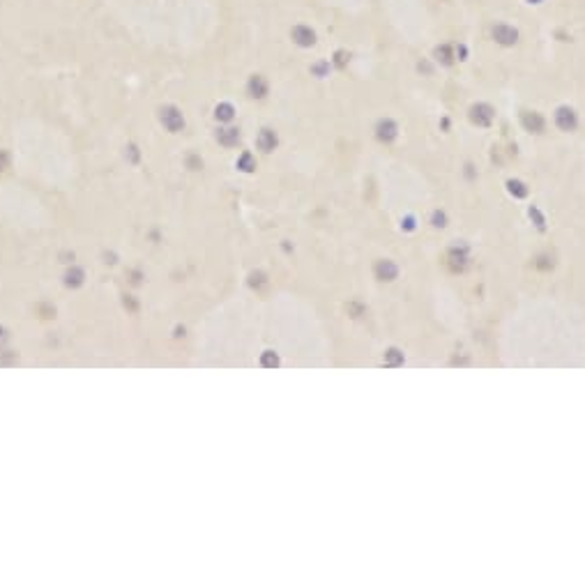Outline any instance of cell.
Listing matches in <instances>:
<instances>
[{
  "mask_svg": "<svg viewBox=\"0 0 585 587\" xmlns=\"http://www.w3.org/2000/svg\"><path fill=\"white\" fill-rule=\"evenodd\" d=\"M159 120H162V125L166 127L168 131H173V134L184 129V118L175 106H164L162 113H159Z\"/></svg>",
  "mask_w": 585,
  "mask_h": 587,
  "instance_id": "obj_1",
  "label": "cell"
},
{
  "mask_svg": "<svg viewBox=\"0 0 585 587\" xmlns=\"http://www.w3.org/2000/svg\"><path fill=\"white\" fill-rule=\"evenodd\" d=\"M493 39L502 46H514L518 42V30L507 26V23H498V26H493Z\"/></svg>",
  "mask_w": 585,
  "mask_h": 587,
  "instance_id": "obj_2",
  "label": "cell"
},
{
  "mask_svg": "<svg viewBox=\"0 0 585 587\" xmlns=\"http://www.w3.org/2000/svg\"><path fill=\"white\" fill-rule=\"evenodd\" d=\"M576 122H578V120H576V113L569 106H560V109L555 111V125L562 131H571L576 127Z\"/></svg>",
  "mask_w": 585,
  "mask_h": 587,
  "instance_id": "obj_3",
  "label": "cell"
},
{
  "mask_svg": "<svg viewBox=\"0 0 585 587\" xmlns=\"http://www.w3.org/2000/svg\"><path fill=\"white\" fill-rule=\"evenodd\" d=\"M290 37L298 46H314L316 44V32L309 26H295L290 30Z\"/></svg>",
  "mask_w": 585,
  "mask_h": 587,
  "instance_id": "obj_4",
  "label": "cell"
},
{
  "mask_svg": "<svg viewBox=\"0 0 585 587\" xmlns=\"http://www.w3.org/2000/svg\"><path fill=\"white\" fill-rule=\"evenodd\" d=\"M470 118L475 125L479 127H489L493 122V109L491 106H486V104H477L470 109Z\"/></svg>",
  "mask_w": 585,
  "mask_h": 587,
  "instance_id": "obj_5",
  "label": "cell"
},
{
  "mask_svg": "<svg viewBox=\"0 0 585 587\" xmlns=\"http://www.w3.org/2000/svg\"><path fill=\"white\" fill-rule=\"evenodd\" d=\"M521 120H523V127H525L528 131H534V134L544 131V127H546L542 113H537V111H525V113L521 115Z\"/></svg>",
  "mask_w": 585,
  "mask_h": 587,
  "instance_id": "obj_6",
  "label": "cell"
},
{
  "mask_svg": "<svg viewBox=\"0 0 585 587\" xmlns=\"http://www.w3.org/2000/svg\"><path fill=\"white\" fill-rule=\"evenodd\" d=\"M376 134H378V138H380V140L389 143V140L397 138V125H394L392 120H387V118H385V120H380V122H378Z\"/></svg>",
  "mask_w": 585,
  "mask_h": 587,
  "instance_id": "obj_7",
  "label": "cell"
},
{
  "mask_svg": "<svg viewBox=\"0 0 585 587\" xmlns=\"http://www.w3.org/2000/svg\"><path fill=\"white\" fill-rule=\"evenodd\" d=\"M256 143H258V148H261L263 152H272L274 148H277V134H274L272 129H263L261 134H258Z\"/></svg>",
  "mask_w": 585,
  "mask_h": 587,
  "instance_id": "obj_8",
  "label": "cell"
},
{
  "mask_svg": "<svg viewBox=\"0 0 585 587\" xmlns=\"http://www.w3.org/2000/svg\"><path fill=\"white\" fill-rule=\"evenodd\" d=\"M247 90H249L251 97L263 99V97L267 94V83H265V78H263V76H251V78H249V85H247Z\"/></svg>",
  "mask_w": 585,
  "mask_h": 587,
  "instance_id": "obj_9",
  "label": "cell"
},
{
  "mask_svg": "<svg viewBox=\"0 0 585 587\" xmlns=\"http://www.w3.org/2000/svg\"><path fill=\"white\" fill-rule=\"evenodd\" d=\"M217 140H219L221 145L230 148V145H235L237 140H240V131L233 129V127H226V129H219L217 131Z\"/></svg>",
  "mask_w": 585,
  "mask_h": 587,
  "instance_id": "obj_10",
  "label": "cell"
},
{
  "mask_svg": "<svg viewBox=\"0 0 585 587\" xmlns=\"http://www.w3.org/2000/svg\"><path fill=\"white\" fill-rule=\"evenodd\" d=\"M376 272H378V276H380L382 281H392L394 276H397V265L394 263H389V260H380L376 265Z\"/></svg>",
  "mask_w": 585,
  "mask_h": 587,
  "instance_id": "obj_11",
  "label": "cell"
},
{
  "mask_svg": "<svg viewBox=\"0 0 585 587\" xmlns=\"http://www.w3.org/2000/svg\"><path fill=\"white\" fill-rule=\"evenodd\" d=\"M435 56H438V60L443 65H452V60H454V56H452V46L450 44H443V46L435 48Z\"/></svg>",
  "mask_w": 585,
  "mask_h": 587,
  "instance_id": "obj_12",
  "label": "cell"
},
{
  "mask_svg": "<svg viewBox=\"0 0 585 587\" xmlns=\"http://www.w3.org/2000/svg\"><path fill=\"white\" fill-rule=\"evenodd\" d=\"M233 106L230 104H219L217 109H214V115H217V120H221V122H228L230 118H233Z\"/></svg>",
  "mask_w": 585,
  "mask_h": 587,
  "instance_id": "obj_13",
  "label": "cell"
},
{
  "mask_svg": "<svg viewBox=\"0 0 585 587\" xmlns=\"http://www.w3.org/2000/svg\"><path fill=\"white\" fill-rule=\"evenodd\" d=\"M237 168H242V171L249 173V171H254V168H256V161H254V157H251L249 152H245V155L237 159Z\"/></svg>",
  "mask_w": 585,
  "mask_h": 587,
  "instance_id": "obj_14",
  "label": "cell"
},
{
  "mask_svg": "<svg viewBox=\"0 0 585 587\" xmlns=\"http://www.w3.org/2000/svg\"><path fill=\"white\" fill-rule=\"evenodd\" d=\"M81 281H83V272H81V270H72L67 274V286L76 288V286H81Z\"/></svg>",
  "mask_w": 585,
  "mask_h": 587,
  "instance_id": "obj_15",
  "label": "cell"
},
{
  "mask_svg": "<svg viewBox=\"0 0 585 587\" xmlns=\"http://www.w3.org/2000/svg\"><path fill=\"white\" fill-rule=\"evenodd\" d=\"M509 191H512V193H516V196H521V198L525 196V193H528V191H525V189H523V184H521V182H509Z\"/></svg>",
  "mask_w": 585,
  "mask_h": 587,
  "instance_id": "obj_16",
  "label": "cell"
},
{
  "mask_svg": "<svg viewBox=\"0 0 585 587\" xmlns=\"http://www.w3.org/2000/svg\"><path fill=\"white\" fill-rule=\"evenodd\" d=\"M334 63H336V67H346V63H348V53L346 51H339L334 56Z\"/></svg>",
  "mask_w": 585,
  "mask_h": 587,
  "instance_id": "obj_17",
  "label": "cell"
},
{
  "mask_svg": "<svg viewBox=\"0 0 585 587\" xmlns=\"http://www.w3.org/2000/svg\"><path fill=\"white\" fill-rule=\"evenodd\" d=\"M7 164H10V157H7L5 150H0V171H5Z\"/></svg>",
  "mask_w": 585,
  "mask_h": 587,
  "instance_id": "obj_18",
  "label": "cell"
},
{
  "mask_svg": "<svg viewBox=\"0 0 585 587\" xmlns=\"http://www.w3.org/2000/svg\"><path fill=\"white\" fill-rule=\"evenodd\" d=\"M127 155H129V159H131V161H138V148H136V145H129V148H127Z\"/></svg>",
  "mask_w": 585,
  "mask_h": 587,
  "instance_id": "obj_19",
  "label": "cell"
},
{
  "mask_svg": "<svg viewBox=\"0 0 585 587\" xmlns=\"http://www.w3.org/2000/svg\"><path fill=\"white\" fill-rule=\"evenodd\" d=\"M397 353H399V350H389V355H387V357H389V359H387V362H389V364H397V362H401V357H399Z\"/></svg>",
  "mask_w": 585,
  "mask_h": 587,
  "instance_id": "obj_20",
  "label": "cell"
}]
</instances>
